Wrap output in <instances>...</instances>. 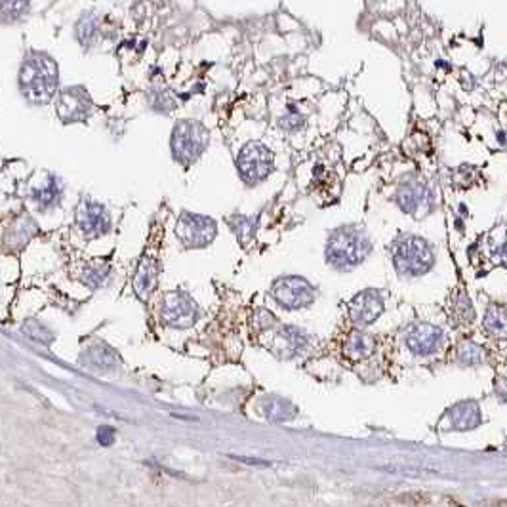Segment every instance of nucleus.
Returning a JSON list of instances; mask_svg holds the SVG:
<instances>
[{"label": "nucleus", "mask_w": 507, "mask_h": 507, "mask_svg": "<svg viewBox=\"0 0 507 507\" xmlns=\"http://www.w3.org/2000/svg\"><path fill=\"white\" fill-rule=\"evenodd\" d=\"M59 67L44 52H31L23 59L20 69V90L22 96L33 105H46L57 92Z\"/></svg>", "instance_id": "f257e3e1"}, {"label": "nucleus", "mask_w": 507, "mask_h": 507, "mask_svg": "<svg viewBox=\"0 0 507 507\" xmlns=\"http://www.w3.org/2000/svg\"><path fill=\"white\" fill-rule=\"evenodd\" d=\"M372 252L366 231L358 225H342L334 229L326 243V259L334 269L345 271L365 262Z\"/></svg>", "instance_id": "f03ea898"}, {"label": "nucleus", "mask_w": 507, "mask_h": 507, "mask_svg": "<svg viewBox=\"0 0 507 507\" xmlns=\"http://www.w3.org/2000/svg\"><path fill=\"white\" fill-rule=\"evenodd\" d=\"M391 259L399 275L414 279L431 271L435 265V252L423 236L400 233L391 246Z\"/></svg>", "instance_id": "7ed1b4c3"}, {"label": "nucleus", "mask_w": 507, "mask_h": 507, "mask_svg": "<svg viewBox=\"0 0 507 507\" xmlns=\"http://www.w3.org/2000/svg\"><path fill=\"white\" fill-rule=\"evenodd\" d=\"M208 130L206 126L199 121H181L174 126L172 132V155L176 158V162L181 166L195 165L202 153L206 151L208 145Z\"/></svg>", "instance_id": "20e7f679"}, {"label": "nucleus", "mask_w": 507, "mask_h": 507, "mask_svg": "<svg viewBox=\"0 0 507 507\" xmlns=\"http://www.w3.org/2000/svg\"><path fill=\"white\" fill-rule=\"evenodd\" d=\"M395 202L404 214L420 220L423 215L431 214V210L435 206V193L425 179L410 176L404 181H400L397 187Z\"/></svg>", "instance_id": "39448f33"}, {"label": "nucleus", "mask_w": 507, "mask_h": 507, "mask_svg": "<svg viewBox=\"0 0 507 507\" xmlns=\"http://www.w3.org/2000/svg\"><path fill=\"white\" fill-rule=\"evenodd\" d=\"M275 168L273 151L262 142H248L236 157V170L239 176L248 186H256L264 181Z\"/></svg>", "instance_id": "423d86ee"}, {"label": "nucleus", "mask_w": 507, "mask_h": 507, "mask_svg": "<svg viewBox=\"0 0 507 507\" xmlns=\"http://www.w3.org/2000/svg\"><path fill=\"white\" fill-rule=\"evenodd\" d=\"M176 235L187 248H204L218 235V223L208 215L183 212L176 223Z\"/></svg>", "instance_id": "0eeeda50"}, {"label": "nucleus", "mask_w": 507, "mask_h": 507, "mask_svg": "<svg viewBox=\"0 0 507 507\" xmlns=\"http://www.w3.org/2000/svg\"><path fill=\"white\" fill-rule=\"evenodd\" d=\"M158 313H160L162 322L172 328H189L199 321L200 315L197 301L181 290H172V292L165 294Z\"/></svg>", "instance_id": "6e6552de"}, {"label": "nucleus", "mask_w": 507, "mask_h": 507, "mask_svg": "<svg viewBox=\"0 0 507 507\" xmlns=\"http://www.w3.org/2000/svg\"><path fill=\"white\" fill-rule=\"evenodd\" d=\"M271 296L277 301V305L288 311H296L313 303L315 288L303 277L290 275V277H280L273 282Z\"/></svg>", "instance_id": "1a4fd4ad"}, {"label": "nucleus", "mask_w": 507, "mask_h": 507, "mask_svg": "<svg viewBox=\"0 0 507 507\" xmlns=\"http://www.w3.org/2000/svg\"><path fill=\"white\" fill-rule=\"evenodd\" d=\"M404 343L408 351L416 357H431L444 349L446 336L444 330L431 322H414L404 334Z\"/></svg>", "instance_id": "9d476101"}, {"label": "nucleus", "mask_w": 507, "mask_h": 507, "mask_svg": "<svg viewBox=\"0 0 507 507\" xmlns=\"http://www.w3.org/2000/svg\"><path fill=\"white\" fill-rule=\"evenodd\" d=\"M75 222L86 239H98V236L105 235L111 227V215L101 202L84 197L77 206Z\"/></svg>", "instance_id": "9b49d317"}, {"label": "nucleus", "mask_w": 507, "mask_h": 507, "mask_svg": "<svg viewBox=\"0 0 507 507\" xmlns=\"http://www.w3.org/2000/svg\"><path fill=\"white\" fill-rule=\"evenodd\" d=\"M92 98L82 86H71L59 92L56 101L57 116L65 122H84L92 114Z\"/></svg>", "instance_id": "f8f14e48"}, {"label": "nucleus", "mask_w": 507, "mask_h": 507, "mask_svg": "<svg viewBox=\"0 0 507 507\" xmlns=\"http://www.w3.org/2000/svg\"><path fill=\"white\" fill-rule=\"evenodd\" d=\"M349 317L357 326H368L386 309V298L376 288H366L349 301Z\"/></svg>", "instance_id": "ddd939ff"}, {"label": "nucleus", "mask_w": 507, "mask_h": 507, "mask_svg": "<svg viewBox=\"0 0 507 507\" xmlns=\"http://www.w3.org/2000/svg\"><path fill=\"white\" fill-rule=\"evenodd\" d=\"M158 282V257L155 254H145L137 264L134 275V292L139 300H149Z\"/></svg>", "instance_id": "4468645a"}, {"label": "nucleus", "mask_w": 507, "mask_h": 507, "mask_svg": "<svg viewBox=\"0 0 507 507\" xmlns=\"http://www.w3.org/2000/svg\"><path fill=\"white\" fill-rule=\"evenodd\" d=\"M305 345H308V338H305V334L300 328H296V326H280L275 332L273 342L269 343L273 353H277L279 357H294Z\"/></svg>", "instance_id": "2eb2a0df"}, {"label": "nucleus", "mask_w": 507, "mask_h": 507, "mask_svg": "<svg viewBox=\"0 0 507 507\" xmlns=\"http://www.w3.org/2000/svg\"><path fill=\"white\" fill-rule=\"evenodd\" d=\"M448 317H451V322L456 328H467L477 319V311H475L471 298L460 286L448 298Z\"/></svg>", "instance_id": "dca6fc26"}, {"label": "nucleus", "mask_w": 507, "mask_h": 507, "mask_svg": "<svg viewBox=\"0 0 507 507\" xmlns=\"http://www.w3.org/2000/svg\"><path fill=\"white\" fill-rule=\"evenodd\" d=\"M31 199L35 200L36 206L40 210H50V208L57 206L61 202V197H63V183L61 179L57 176H52L48 174L46 179H43L40 183H36L33 189H31Z\"/></svg>", "instance_id": "f3484780"}, {"label": "nucleus", "mask_w": 507, "mask_h": 507, "mask_svg": "<svg viewBox=\"0 0 507 507\" xmlns=\"http://www.w3.org/2000/svg\"><path fill=\"white\" fill-rule=\"evenodd\" d=\"M483 330L486 338L496 342H507V305L488 303L483 317Z\"/></svg>", "instance_id": "a211bd4d"}, {"label": "nucleus", "mask_w": 507, "mask_h": 507, "mask_svg": "<svg viewBox=\"0 0 507 507\" xmlns=\"http://www.w3.org/2000/svg\"><path fill=\"white\" fill-rule=\"evenodd\" d=\"M374 349H376V338L370 336L365 330L351 332L349 338L345 340V345H343L345 357L349 361H355V363H361V361L370 357Z\"/></svg>", "instance_id": "6ab92c4d"}, {"label": "nucleus", "mask_w": 507, "mask_h": 507, "mask_svg": "<svg viewBox=\"0 0 507 507\" xmlns=\"http://www.w3.org/2000/svg\"><path fill=\"white\" fill-rule=\"evenodd\" d=\"M488 358H490V353L486 351V347L475 343L473 340H462L454 349V361L462 366H480L488 363Z\"/></svg>", "instance_id": "aec40b11"}, {"label": "nucleus", "mask_w": 507, "mask_h": 507, "mask_svg": "<svg viewBox=\"0 0 507 507\" xmlns=\"http://www.w3.org/2000/svg\"><path fill=\"white\" fill-rule=\"evenodd\" d=\"M488 259L492 265L507 267V227H498L488 235Z\"/></svg>", "instance_id": "412c9836"}, {"label": "nucleus", "mask_w": 507, "mask_h": 507, "mask_svg": "<svg viewBox=\"0 0 507 507\" xmlns=\"http://www.w3.org/2000/svg\"><path fill=\"white\" fill-rule=\"evenodd\" d=\"M86 355H88V361L96 368H103L105 370V368H114V366L119 365L116 353L111 347H107L105 343H96L92 347H88Z\"/></svg>", "instance_id": "4be33fe9"}, {"label": "nucleus", "mask_w": 507, "mask_h": 507, "mask_svg": "<svg viewBox=\"0 0 507 507\" xmlns=\"http://www.w3.org/2000/svg\"><path fill=\"white\" fill-rule=\"evenodd\" d=\"M452 420L456 427H471L473 423L479 422V408L473 402H462L456 408H452Z\"/></svg>", "instance_id": "5701e85b"}, {"label": "nucleus", "mask_w": 507, "mask_h": 507, "mask_svg": "<svg viewBox=\"0 0 507 507\" xmlns=\"http://www.w3.org/2000/svg\"><path fill=\"white\" fill-rule=\"evenodd\" d=\"M229 225L231 229L235 231L236 239L241 241V243H250L252 239H254V220L248 218V215H243V214H236V215H231L229 218Z\"/></svg>", "instance_id": "b1692460"}, {"label": "nucleus", "mask_w": 507, "mask_h": 507, "mask_svg": "<svg viewBox=\"0 0 507 507\" xmlns=\"http://www.w3.org/2000/svg\"><path fill=\"white\" fill-rule=\"evenodd\" d=\"M109 279V265L107 264H92L86 267L84 271L80 273V280L86 286H92V288H100L103 282H107Z\"/></svg>", "instance_id": "393cba45"}, {"label": "nucleus", "mask_w": 507, "mask_h": 507, "mask_svg": "<svg viewBox=\"0 0 507 507\" xmlns=\"http://www.w3.org/2000/svg\"><path fill=\"white\" fill-rule=\"evenodd\" d=\"M100 31V20L92 14H86L79 23H77V38L80 43L88 46V43H93V36Z\"/></svg>", "instance_id": "a878e982"}, {"label": "nucleus", "mask_w": 507, "mask_h": 507, "mask_svg": "<svg viewBox=\"0 0 507 507\" xmlns=\"http://www.w3.org/2000/svg\"><path fill=\"white\" fill-rule=\"evenodd\" d=\"M280 124H282V128L288 130V132H294V130H298L301 124H303V116L298 113V109L290 107V113L286 114V116H282Z\"/></svg>", "instance_id": "bb28decb"}, {"label": "nucleus", "mask_w": 507, "mask_h": 507, "mask_svg": "<svg viewBox=\"0 0 507 507\" xmlns=\"http://www.w3.org/2000/svg\"><path fill=\"white\" fill-rule=\"evenodd\" d=\"M151 103H153V109L162 111V113H168V111L174 109V100H172V96L166 92V90H160V96H158V98H153Z\"/></svg>", "instance_id": "cd10ccee"}, {"label": "nucleus", "mask_w": 507, "mask_h": 507, "mask_svg": "<svg viewBox=\"0 0 507 507\" xmlns=\"http://www.w3.org/2000/svg\"><path fill=\"white\" fill-rule=\"evenodd\" d=\"M96 439H98V443L101 446H111L114 443V439H116V433H114V429L111 425H101L98 429V433H96Z\"/></svg>", "instance_id": "c85d7f7f"}, {"label": "nucleus", "mask_w": 507, "mask_h": 507, "mask_svg": "<svg viewBox=\"0 0 507 507\" xmlns=\"http://www.w3.org/2000/svg\"><path fill=\"white\" fill-rule=\"evenodd\" d=\"M231 460H236V462H241V464H246V465H254V467H269V462H265V460H259V457H246V456H231Z\"/></svg>", "instance_id": "c756f323"}, {"label": "nucleus", "mask_w": 507, "mask_h": 507, "mask_svg": "<svg viewBox=\"0 0 507 507\" xmlns=\"http://www.w3.org/2000/svg\"><path fill=\"white\" fill-rule=\"evenodd\" d=\"M500 393L504 395V397H506V399H507V376H506V378H504V389H501Z\"/></svg>", "instance_id": "7c9ffc66"}]
</instances>
